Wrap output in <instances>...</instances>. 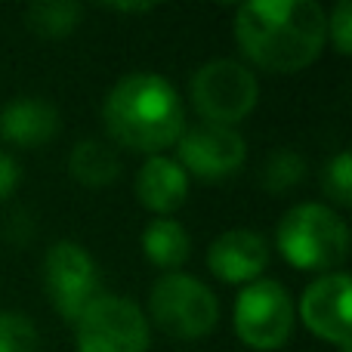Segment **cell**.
<instances>
[{
  "mask_svg": "<svg viewBox=\"0 0 352 352\" xmlns=\"http://www.w3.org/2000/svg\"><path fill=\"white\" fill-rule=\"evenodd\" d=\"M148 318L133 300L99 294L74 322L78 352H148Z\"/></svg>",
  "mask_w": 352,
  "mask_h": 352,
  "instance_id": "5b68a950",
  "label": "cell"
},
{
  "mask_svg": "<svg viewBox=\"0 0 352 352\" xmlns=\"http://www.w3.org/2000/svg\"><path fill=\"white\" fill-rule=\"evenodd\" d=\"M186 195H188V176L176 164V158L152 155L136 173V198L152 213L167 217V213L179 210Z\"/></svg>",
  "mask_w": 352,
  "mask_h": 352,
  "instance_id": "4fadbf2b",
  "label": "cell"
},
{
  "mask_svg": "<svg viewBox=\"0 0 352 352\" xmlns=\"http://www.w3.org/2000/svg\"><path fill=\"white\" fill-rule=\"evenodd\" d=\"M59 133V111L41 96H19L0 109V136L12 146L41 148Z\"/></svg>",
  "mask_w": 352,
  "mask_h": 352,
  "instance_id": "7c38bea8",
  "label": "cell"
},
{
  "mask_svg": "<svg viewBox=\"0 0 352 352\" xmlns=\"http://www.w3.org/2000/svg\"><path fill=\"white\" fill-rule=\"evenodd\" d=\"M278 250L291 266L328 272L349 256V229L337 210L318 201L297 204L281 217L275 232Z\"/></svg>",
  "mask_w": 352,
  "mask_h": 352,
  "instance_id": "3957f363",
  "label": "cell"
},
{
  "mask_svg": "<svg viewBox=\"0 0 352 352\" xmlns=\"http://www.w3.org/2000/svg\"><path fill=\"white\" fill-rule=\"evenodd\" d=\"M349 297L352 285L346 272H324L303 291L300 300V318L316 337L349 346Z\"/></svg>",
  "mask_w": 352,
  "mask_h": 352,
  "instance_id": "30bf717a",
  "label": "cell"
},
{
  "mask_svg": "<svg viewBox=\"0 0 352 352\" xmlns=\"http://www.w3.org/2000/svg\"><path fill=\"white\" fill-rule=\"evenodd\" d=\"M235 334L254 349H281L294 334V300L275 278H256L235 300Z\"/></svg>",
  "mask_w": 352,
  "mask_h": 352,
  "instance_id": "52a82bcc",
  "label": "cell"
},
{
  "mask_svg": "<svg viewBox=\"0 0 352 352\" xmlns=\"http://www.w3.org/2000/svg\"><path fill=\"white\" fill-rule=\"evenodd\" d=\"M142 254L152 266L164 269V272H176L192 254V238H188L182 223H176L170 217H158L142 232Z\"/></svg>",
  "mask_w": 352,
  "mask_h": 352,
  "instance_id": "5bb4252c",
  "label": "cell"
},
{
  "mask_svg": "<svg viewBox=\"0 0 352 352\" xmlns=\"http://www.w3.org/2000/svg\"><path fill=\"white\" fill-rule=\"evenodd\" d=\"M260 80L235 59H213L192 74V102L207 124L232 127L256 109Z\"/></svg>",
  "mask_w": 352,
  "mask_h": 352,
  "instance_id": "8992f818",
  "label": "cell"
},
{
  "mask_svg": "<svg viewBox=\"0 0 352 352\" xmlns=\"http://www.w3.org/2000/svg\"><path fill=\"white\" fill-rule=\"evenodd\" d=\"M322 188L337 207H349L352 204V155L340 152L324 164L322 173Z\"/></svg>",
  "mask_w": 352,
  "mask_h": 352,
  "instance_id": "ac0fdd59",
  "label": "cell"
},
{
  "mask_svg": "<svg viewBox=\"0 0 352 352\" xmlns=\"http://www.w3.org/2000/svg\"><path fill=\"white\" fill-rule=\"evenodd\" d=\"M102 124L124 148L158 155L179 142L186 130V109L170 80L155 72L124 74L102 102Z\"/></svg>",
  "mask_w": 352,
  "mask_h": 352,
  "instance_id": "7a4b0ae2",
  "label": "cell"
},
{
  "mask_svg": "<svg viewBox=\"0 0 352 352\" xmlns=\"http://www.w3.org/2000/svg\"><path fill=\"white\" fill-rule=\"evenodd\" d=\"M179 161L176 164L186 176H198L204 182L229 179L248 161V142L235 127H219V124H195L182 130L179 136Z\"/></svg>",
  "mask_w": 352,
  "mask_h": 352,
  "instance_id": "9c48e42d",
  "label": "cell"
},
{
  "mask_svg": "<svg viewBox=\"0 0 352 352\" xmlns=\"http://www.w3.org/2000/svg\"><path fill=\"white\" fill-rule=\"evenodd\" d=\"M306 176V161L297 152H278L269 158L266 170H263V182H266L269 192H285V188L297 186Z\"/></svg>",
  "mask_w": 352,
  "mask_h": 352,
  "instance_id": "d6986e66",
  "label": "cell"
},
{
  "mask_svg": "<svg viewBox=\"0 0 352 352\" xmlns=\"http://www.w3.org/2000/svg\"><path fill=\"white\" fill-rule=\"evenodd\" d=\"M0 352H41V331L22 312H0Z\"/></svg>",
  "mask_w": 352,
  "mask_h": 352,
  "instance_id": "e0dca14e",
  "label": "cell"
},
{
  "mask_svg": "<svg viewBox=\"0 0 352 352\" xmlns=\"http://www.w3.org/2000/svg\"><path fill=\"white\" fill-rule=\"evenodd\" d=\"M235 41L256 68L294 74L324 50L328 16L316 0H250L235 12Z\"/></svg>",
  "mask_w": 352,
  "mask_h": 352,
  "instance_id": "6da1fadb",
  "label": "cell"
},
{
  "mask_svg": "<svg viewBox=\"0 0 352 352\" xmlns=\"http://www.w3.org/2000/svg\"><path fill=\"white\" fill-rule=\"evenodd\" d=\"M80 16V3H68V0H41V3H31L25 10V22L34 34L41 37H65L78 28Z\"/></svg>",
  "mask_w": 352,
  "mask_h": 352,
  "instance_id": "2e32d148",
  "label": "cell"
},
{
  "mask_svg": "<svg viewBox=\"0 0 352 352\" xmlns=\"http://www.w3.org/2000/svg\"><path fill=\"white\" fill-rule=\"evenodd\" d=\"M19 179H22V170H19L16 158H12V155H6L3 148H0V201L10 198V195L16 192Z\"/></svg>",
  "mask_w": 352,
  "mask_h": 352,
  "instance_id": "44dd1931",
  "label": "cell"
},
{
  "mask_svg": "<svg viewBox=\"0 0 352 352\" xmlns=\"http://www.w3.org/2000/svg\"><path fill=\"white\" fill-rule=\"evenodd\" d=\"M152 322L179 340L207 337L219 322V300L213 291L186 272H164L148 291Z\"/></svg>",
  "mask_w": 352,
  "mask_h": 352,
  "instance_id": "277c9868",
  "label": "cell"
},
{
  "mask_svg": "<svg viewBox=\"0 0 352 352\" xmlns=\"http://www.w3.org/2000/svg\"><path fill=\"white\" fill-rule=\"evenodd\" d=\"M68 173H72L80 186L99 188V186H109V182L118 179V173H121V158H118V152L111 146H105V142L84 140L68 155Z\"/></svg>",
  "mask_w": 352,
  "mask_h": 352,
  "instance_id": "9a60e30c",
  "label": "cell"
},
{
  "mask_svg": "<svg viewBox=\"0 0 352 352\" xmlns=\"http://www.w3.org/2000/svg\"><path fill=\"white\" fill-rule=\"evenodd\" d=\"M269 266V241L254 229H229L207 248V269L226 285H250Z\"/></svg>",
  "mask_w": 352,
  "mask_h": 352,
  "instance_id": "8fae6325",
  "label": "cell"
},
{
  "mask_svg": "<svg viewBox=\"0 0 352 352\" xmlns=\"http://www.w3.org/2000/svg\"><path fill=\"white\" fill-rule=\"evenodd\" d=\"M328 37L340 56L352 53V3L349 0H340L334 6V12L328 16Z\"/></svg>",
  "mask_w": 352,
  "mask_h": 352,
  "instance_id": "ffe728a7",
  "label": "cell"
},
{
  "mask_svg": "<svg viewBox=\"0 0 352 352\" xmlns=\"http://www.w3.org/2000/svg\"><path fill=\"white\" fill-rule=\"evenodd\" d=\"M43 287L53 309L74 324L99 297V269L78 241H56L43 256Z\"/></svg>",
  "mask_w": 352,
  "mask_h": 352,
  "instance_id": "ba28073f",
  "label": "cell"
}]
</instances>
